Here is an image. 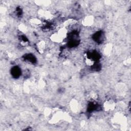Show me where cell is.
<instances>
[{"label":"cell","mask_w":131,"mask_h":131,"mask_svg":"<svg viewBox=\"0 0 131 131\" xmlns=\"http://www.w3.org/2000/svg\"><path fill=\"white\" fill-rule=\"evenodd\" d=\"M127 122L126 118L124 115L121 113H117L113 118V122L114 124L119 126L120 127H123L126 125Z\"/></svg>","instance_id":"6da1fadb"},{"label":"cell","mask_w":131,"mask_h":131,"mask_svg":"<svg viewBox=\"0 0 131 131\" xmlns=\"http://www.w3.org/2000/svg\"><path fill=\"white\" fill-rule=\"evenodd\" d=\"M116 106L115 102L112 99H108L104 101L103 104V110L107 112L114 111Z\"/></svg>","instance_id":"7a4b0ae2"},{"label":"cell","mask_w":131,"mask_h":131,"mask_svg":"<svg viewBox=\"0 0 131 131\" xmlns=\"http://www.w3.org/2000/svg\"><path fill=\"white\" fill-rule=\"evenodd\" d=\"M95 18L92 15L85 16L82 20L81 24L85 27H91L94 24Z\"/></svg>","instance_id":"3957f363"},{"label":"cell","mask_w":131,"mask_h":131,"mask_svg":"<svg viewBox=\"0 0 131 131\" xmlns=\"http://www.w3.org/2000/svg\"><path fill=\"white\" fill-rule=\"evenodd\" d=\"M70 108L74 113H77L79 111L80 105L77 100L73 99L71 100L70 104Z\"/></svg>","instance_id":"277c9868"},{"label":"cell","mask_w":131,"mask_h":131,"mask_svg":"<svg viewBox=\"0 0 131 131\" xmlns=\"http://www.w3.org/2000/svg\"><path fill=\"white\" fill-rule=\"evenodd\" d=\"M46 42L45 40H40L36 43V49L39 53L42 54L46 49Z\"/></svg>","instance_id":"5b68a950"},{"label":"cell","mask_w":131,"mask_h":131,"mask_svg":"<svg viewBox=\"0 0 131 131\" xmlns=\"http://www.w3.org/2000/svg\"><path fill=\"white\" fill-rule=\"evenodd\" d=\"M29 24L34 27H39L42 25V22L41 19L36 17H33L29 19Z\"/></svg>","instance_id":"8992f818"},{"label":"cell","mask_w":131,"mask_h":131,"mask_svg":"<svg viewBox=\"0 0 131 131\" xmlns=\"http://www.w3.org/2000/svg\"><path fill=\"white\" fill-rule=\"evenodd\" d=\"M93 38L95 41L97 42H101L104 38V35L102 31H99L94 34Z\"/></svg>","instance_id":"52a82bcc"},{"label":"cell","mask_w":131,"mask_h":131,"mask_svg":"<svg viewBox=\"0 0 131 131\" xmlns=\"http://www.w3.org/2000/svg\"><path fill=\"white\" fill-rule=\"evenodd\" d=\"M50 38L51 41L56 43H60L63 40V39L57 32L53 33L50 36Z\"/></svg>","instance_id":"ba28073f"},{"label":"cell","mask_w":131,"mask_h":131,"mask_svg":"<svg viewBox=\"0 0 131 131\" xmlns=\"http://www.w3.org/2000/svg\"><path fill=\"white\" fill-rule=\"evenodd\" d=\"M11 73L12 76L14 78H16L20 76V75H21V72L20 69L18 67L15 66L12 68Z\"/></svg>","instance_id":"9c48e42d"},{"label":"cell","mask_w":131,"mask_h":131,"mask_svg":"<svg viewBox=\"0 0 131 131\" xmlns=\"http://www.w3.org/2000/svg\"><path fill=\"white\" fill-rule=\"evenodd\" d=\"M56 32L64 39L68 36V30L66 28L62 27L59 28Z\"/></svg>","instance_id":"30bf717a"},{"label":"cell","mask_w":131,"mask_h":131,"mask_svg":"<svg viewBox=\"0 0 131 131\" xmlns=\"http://www.w3.org/2000/svg\"><path fill=\"white\" fill-rule=\"evenodd\" d=\"M84 62L87 66L90 67H92L95 64V61L86 55L84 58Z\"/></svg>","instance_id":"8fae6325"},{"label":"cell","mask_w":131,"mask_h":131,"mask_svg":"<svg viewBox=\"0 0 131 131\" xmlns=\"http://www.w3.org/2000/svg\"><path fill=\"white\" fill-rule=\"evenodd\" d=\"M25 59L28 62H31V63H34L35 62V60H36L35 57H34L33 55L31 54L26 55L25 56Z\"/></svg>","instance_id":"7c38bea8"},{"label":"cell","mask_w":131,"mask_h":131,"mask_svg":"<svg viewBox=\"0 0 131 131\" xmlns=\"http://www.w3.org/2000/svg\"><path fill=\"white\" fill-rule=\"evenodd\" d=\"M89 97L90 99L92 100V101H95L98 98V95H97V94L95 92H92L90 93Z\"/></svg>","instance_id":"4fadbf2b"},{"label":"cell","mask_w":131,"mask_h":131,"mask_svg":"<svg viewBox=\"0 0 131 131\" xmlns=\"http://www.w3.org/2000/svg\"><path fill=\"white\" fill-rule=\"evenodd\" d=\"M18 29L20 31L24 33H26L28 30L27 27L24 24H20L18 27Z\"/></svg>","instance_id":"5bb4252c"}]
</instances>
